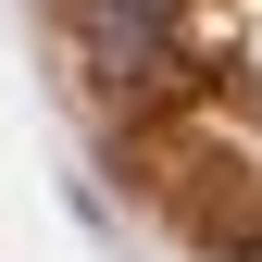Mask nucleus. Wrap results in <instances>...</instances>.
Here are the masks:
<instances>
[{"label":"nucleus","mask_w":262,"mask_h":262,"mask_svg":"<svg viewBox=\"0 0 262 262\" xmlns=\"http://www.w3.org/2000/svg\"><path fill=\"white\" fill-rule=\"evenodd\" d=\"M237 262H262V237H250V250H237Z\"/></svg>","instance_id":"nucleus-2"},{"label":"nucleus","mask_w":262,"mask_h":262,"mask_svg":"<svg viewBox=\"0 0 262 262\" xmlns=\"http://www.w3.org/2000/svg\"><path fill=\"white\" fill-rule=\"evenodd\" d=\"M75 25H175V0H75Z\"/></svg>","instance_id":"nucleus-1"}]
</instances>
